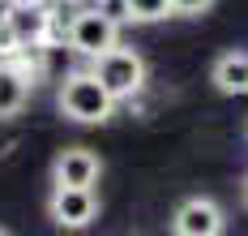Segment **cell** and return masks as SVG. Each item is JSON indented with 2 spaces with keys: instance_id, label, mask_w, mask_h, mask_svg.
<instances>
[{
  "instance_id": "cell-1",
  "label": "cell",
  "mask_w": 248,
  "mask_h": 236,
  "mask_svg": "<svg viewBox=\"0 0 248 236\" xmlns=\"http://www.w3.org/2000/svg\"><path fill=\"white\" fill-rule=\"evenodd\" d=\"M60 112L73 120V125H107L111 120V112H116V99L107 95V86H103L90 69H81V73H69V78L60 82Z\"/></svg>"
},
{
  "instance_id": "cell-2",
  "label": "cell",
  "mask_w": 248,
  "mask_h": 236,
  "mask_svg": "<svg viewBox=\"0 0 248 236\" xmlns=\"http://www.w3.org/2000/svg\"><path fill=\"white\" fill-rule=\"evenodd\" d=\"M90 73L107 86V95L120 103V99H133L141 86H146V60L133 52V48H107L103 56L90 60Z\"/></svg>"
},
{
  "instance_id": "cell-3",
  "label": "cell",
  "mask_w": 248,
  "mask_h": 236,
  "mask_svg": "<svg viewBox=\"0 0 248 236\" xmlns=\"http://www.w3.org/2000/svg\"><path fill=\"white\" fill-rule=\"evenodd\" d=\"M116 43H120V22H116L103 4L73 13V22H69V48H73L77 56L94 60V56H103L107 48H116Z\"/></svg>"
},
{
  "instance_id": "cell-4",
  "label": "cell",
  "mask_w": 248,
  "mask_h": 236,
  "mask_svg": "<svg viewBox=\"0 0 248 236\" xmlns=\"http://www.w3.org/2000/svg\"><path fill=\"white\" fill-rule=\"evenodd\" d=\"M47 215L56 228H90L99 219V193L90 185H56L51 189V202H47Z\"/></svg>"
},
{
  "instance_id": "cell-5",
  "label": "cell",
  "mask_w": 248,
  "mask_h": 236,
  "mask_svg": "<svg viewBox=\"0 0 248 236\" xmlns=\"http://www.w3.org/2000/svg\"><path fill=\"white\" fill-rule=\"evenodd\" d=\"M227 228V215L214 198H188L180 202L171 215V232L175 236H218Z\"/></svg>"
},
{
  "instance_id": "cell-6",
  "label": "cell",
  "mask_w": 248,
  "mask_h": 236,
  "mask_svg": "<svg viewBox=\"0 0 248 236\" xmlns=\"http://www.w3.org/2000/svg\"><path fill=\"white\" fill-rule=\"evenodd\" d=\"M99 176H103V159L86 146H69L51 163V185H90L94 189Z\"/></svg>"
},
{
  "instance_id": "cell-7",
  "label": "cell",
  "mask_w": 248,
  "mask_h": 236,
  "mask_svg": "<svg viewBox=\"0 0 248 236\" xmlns=\"http://www.w3.org/2000/svg\"><path fill=\"white\" fill-rule=\"evenodd\" d=\"M30 86H34V78L17 65V56H13V60H0V120H13L26 107Z\"/></svg>"
},
{
  "instance_id": "cell-8",
  "label": "cell",
  "mask_w": 248,
  "mask_h": 236,
  "mask_svg": "<svg viewBox=\"0 0 248 236\" xmlns=\"http://www.w3.org/2000/svg\"><path fill=\"white\" fill-rule=\"evenodd\" d=\"M210 82L223 95H248V52H223L210 65Z\"/></svg>"
},
{
  "instance_id": "cell-9",
  "label": "cell",
  "mask_w": 248,
  "mask_h": 236,
  "mask_svg": "<svg viewBox=\"0 0 248 236\" xmlns=\"http://www.w3.org/2000/svg\"><path fill=\"white\" fill-rule=\"evenodd\" d=\"M13 13H9V22L17 26V34L26 39V48H39V43H47V30H51V13L43 4H9Z\"/></svg>"
},
{
  "instance_id": "cell-10",
  "label": "cell",
  "mask_w": 248,
  "mask_h": 236,
  "mask_svg": "<svg viewBox=\"0 0 248 236\" xmlns=\"http://www.w3.org/2000/svg\"><path fill=\"white\" fill-rule=\"evenodd\" d=\"M124 22H137V26H150V22H163V17H175L171 0H120Z\"/></svg>"
},
{
  "instance_id": "cell-11",
  "label": "cell",
  "mask_w": 248,
  "mask_h": 236,
  "mask_svg": "<svg viewBox=\"0 0 248 236\" xmlns=\"http://www.w3.org/2000/svg\"><path fill=\"white\" fill-rule=\"evenodd\" d=\"M22 52H26V39L9 22V13H0V60H13V56H22Z\"/></svg>"
},
{
  "instance_id": "cell-12",
  "label": "cell",
  "mask_w": 248,
  "mask_h": 236,
  "mask_svg": "<svg viewBox=\"0 0 248 236\" xmlns=\"http://www.w3.org/2000/svg\"><path fill=\"white\" fill-rule=\"evenodd\" d=\"M214 0H171V13L175 17H201Z\"/></svg>"
},
{
  "instance_id": "cell-13",
  "label": "cell",
  "mask_w": 248,
  "mask_h": 236,
  "mask_svg": "<svg viewBox=\"0 0 248 236\" xmlns=\"http://www.w3.org/2000/svg\"><path fill=\"white\" fill-rule=\"evenodd\" d=\"M240 193H244V206H248V176H244V185H240Z\"/></svg>"
},
{
  "instance_id": "cell-14",
  "label": "cell",
  "mask_w": 248,
  "mask_h": 236,
  "mask_svg": "<svg viewBox=\"0 0 248 236\" xmlns=\"http://www.w3.org/2000/svg\"><path fill=\"white\" fill-rule=\"evenodd\" d=\"M0 4H9V0H0Z\"/></svg>"
},
{
  "instance_id": "cell-15",
  "label": "cell",
  "mask_w": 248,
  "mask_h": 236,
  "mask_svg": "<svg viewBox=\"0 0 248 236\" xmlns=\"http://www.w3.org/2000/svg\"><path fill=\"white\" fill-rule=\"evenodd\" d=\"M0 236H4V228H0Z\"/></svg>"
},
{
  "instance_id": "cell-16",
  "label": "cell",
  "mask_w": 248,
  "mask_h": 236,
  "mask_svg": "<svg viewBox=\"0 0 248 236\" xmlns=\"http://www.w3.org/2000/svg\"><path fill=\"white\" fill-rule=\"evenodd\" d=\"M69 4H73V0H69Z\"/></svg>"
}]
</instances>
